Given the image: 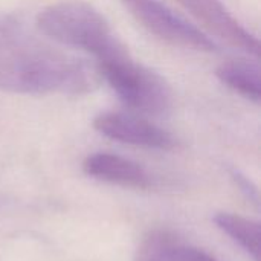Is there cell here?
<instances>
[{
    "instance_id": "cell-7",
    "label": "cell",
    "mask_w": 261,
    "mask_h": 261,
    "mask_svg": "<svg viewBox=\"0 0 261 261\" xmlns=\"http://www.w3.org/2000/svg\"><path fill=\"white\" fill-rule=\"evenodd\" d=\"M83 170L93 179L125 188L145 190L151 187L150 174L139 164L110 153H95L87 156Z\"/></svg>"
},
{
    "instance_id": "cell-9",
    "label": "cell",
    "mask_w": 261,
    "mask_h": 261,
    "mask_svg": "<svg viewBox=\"0 0 261 261\" xmlns=\"http://www.w3.org/2000/svg\"><path fill=\"white\" fill-rule=\"evenodd\" d=\"M216 76L239 95L260 102L261 98V75L257 64L240 60L228 61L217 67Z\"/></svg>"
},
{
    "instance_id": "cell-8",
    "label": "cell",
    "mask_w": 261,
    "mask_h": 261,
    "mask_svg": "<svg viewBox=\"0 0 261 261\" xmlns=\"http://www.w3.org/2000/svg\"><path fill=\"white\" fill-rule=\"evenodd\" d=\"M135 261H217L168 232H151L136 249Z\"/></svg>"
},
{
    "instance_id": "cell-2",
    "label": "cell",
    "mask_w": 261,
    "mask_h": 261,
    "mask_svg": "<svg viewBox=\"0 0 261 261\" xmlns=\"http://www.w3.org/2000/svg\"><path fill=\"white\" fill-rule=\"evenodd\" d=\"M37 28L52 40L96 57L98 64L130 54L107 18L86 2H60L37 15Z\"/></svg>"
},
{
    "instance_id": "cell-11",
    "label": "cell",
    "mask_w": 261,
    "mask_h": 261,
    "mask_svg": "<svg viewBox=\"0 0 261 261\" xmlns=\"http://www.w3.org/2000/svg\"><path fill=\"white\" fill-rule=\"evenodd\" d=\"M234 177H236V182L239 184V187L242 188V191H243L251 200H254V203H258V190L254 187V184H252L249 179H246L245 176L239 174V173H236Z\"/></svg>"
},
{
    "instance_id": "cell-3",
    "label": "cell",
    "mask_w": 261,
    "mask_h": 261,
    "mask_svg": "<svg viewBox=\"0 0 261 261\" xmlns=\"http://www.w3.org/2000/svg\"><path fill=\"white\" fill-rule=\"evenodd\" d=\"M96 69L127 107L145 115H164L170 110L173 98L170 86L130 54L99 63Z\"/></svg>"
},
{
    "instance_id": "cell-6",
    "label": "cell",
    "mask_w": 261,
    "mask_h": 261,
    "mask_svg": "<svg viewBox=\"0 0 261 261\" xmlns=\"http://www.w3.org/2000/svg\"><path fill=\"white\" fill-rule=\"evenodd\" d=\"M93 127L102 136L144 148L171 150L176 145L174 138L164 128L133 115L106 112L95 118Z\"/></svg>"
},
{
    "instance_id": "cell-10",
    "label": "cell",
    "mask_w": 261,
    "mask_h": 261,
    "mask_svg": "<svg viewBox=\"0 0 261 261\" xmlns=\"http://www.w3.org/2000/svg\"><path fill=\"white\" fill-rule=\"evenodd\" d=\"M214 222L246 254H249L252 260H261V234L257 222L229 213H219L214 217Z\"/></svg>"
},
{
    "instance_id": "cell-1",
    "label": "cell",
    "mask_w": 261,
    "mask_h": 261,
    "mask_svg": "<svg viewBox=\"0 0 261 261\" xmlns=\"http://www.w3.org/2000/svg\"><path fill=\"white\" fill-rule=\"evenodd\" d=\"M87 64L0 14V90L18 95H86L99 84Z\"/></svg>"
},
{
    "instance_id": "cell-5",
    "label": "cell",
    "mask_w": 261,
    "mask_h": 261,
    "mask_svg": "<svg viewBox=\"0 0 261 261\" xmlns=\"http://www.w3.org/2000/svg\"><path fill=\"white\" fill-rule=\"evenodd\" d=\"M193 17H196L203 28H206L217 38L226 41L229 46L258 57V38L251 34L226 8L222 0H177Z\"/></svg>"
},
{
    "instance_id": "cell-4",
    "label": "cell",
    "mask_w": 261,
    "mask_h": 261,
    "mask_svg": "<svg viewBox=\"0 0 261 261\" xmlns=\"http://www.w3.org/2000/svg\"><path fill=\"white\" fill-rule=\"evenodd\" d=\"M121 3L148 32L173 46L200 52H213L217 47L208 34L159 0H121Z\"/></svg>"
}]
</instances>
